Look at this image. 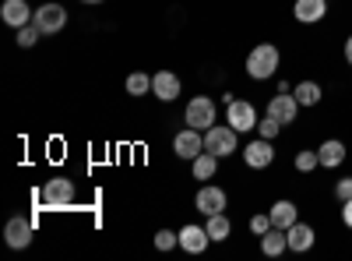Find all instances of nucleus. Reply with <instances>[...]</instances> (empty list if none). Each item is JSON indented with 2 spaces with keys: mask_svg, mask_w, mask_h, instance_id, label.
I'll list each match as a JSON object with an SVG mask.
<instances>
[{
  "mask_svg": "<svg viewBox=\"0 0 352 261\" xmlns=\"http://www.w3.org/2000/svg\"><path fill=\"white\" fill-rule=\"evenodd\" d=\"M317 159H320V166H324V169L342 166V163H345V145H342L338 138H328V141L317 149Z\"/></svg>",
  "mask_w": 352,
  "mask_h": 261,
  "instance_id": "nucleus-18",
  "label": "nucleus"
},
{
  "mask_svg": "<svg viewBox=\"0 0 352 261\" xmlns=\"http://www.w3.org/2000/svg\"><path fill=\"white\" fill-rule=\"evenodd\" d=\"M335 198H338V201H349V198H352V177H342V180L335 184Z\"/></svg>",
  "mask_w": 352,
  "mask_h": 261,
  "instance_id": "nucleus-29",
  "label": "nucleus"
},
{
  "mask_svg": "<svg viewBox=\"0 0 352 261\" xmlns=\"http://www.w3.org/2000/svg\"><path fill=\"white\" fill-rule=\"evenodd\" d=\"M184 121H187V127H194V131H208V127L215 124V99H212V96H194V99L187 103Z\"/></svg>",
  "mask_w": 352,
  "mask_h": 261,
  "instance_id": "nucleus-4",
  "label": "nucleus"
},
{
  "mask_svg": "<svg viewBox=\"0 0 352 261\" xmlns=\"http://www.w3.org/2000/svg\"><path fill=\"white\" fill-rule=\"evenodd\" d=\"M268 229H272V216H268V212H264V216H254V219H250V233H254V237H264V233H268Z\"/></svg>",
  "mask_w": 352,
  "mask_h": 261,
  "instance_id": "nucleus-27",
  "label": "nucleus"
},
{
  "mask_svg": "<svg viewBox=\"0 0 352 261\" xmlns=\"http://www.w3.org/2000/svg\"><path fill=\"white\" fill-rule=\"evenodd\" d=\"M32 233H36V226H32V219H25V216H14L4 226V240H8L11 251H25L28 244H32Z\"/></svg>",
  "mask_w": 352,
  "mask_h": 261,
  "instance_id": "nucleus-7",
  "label": "nucleus"
},
{
  "mask_svg": "<svg viewBox=\"0 0 352 261\" xmlns=\"http://www.w3.org/2000/svg\"><path fill=\"white\" fill-rule=\"evenodd\" d=\"M215 169H219V156L204 149L197 159H190V173H194V180H212L215 177Z\"/></svg>",
  "mask_w": 352,
  "mask_h": 261,
  "instance_id": "nucleus-19",
  "label": "nucleus"
},
{
  "mask_svg": "<svg viewBox=\"0 0 352 261\" xmlns=\"http://www.w3.org/2000/svg\"><path fill=\"white\" fill-rule=\"evenodd\" d=\"M194 205H197V212H201V216H219V212H226L229 198H226V191H222V187L204 184V187L197 191V198H194Z\"/></svg>",
  "mask_w": 352,
  "mask_h": 261,
  "instance_id": "nucleus-8",
  "label": "nucleus"
},
{
  "mask_svg": "<svg viewBox=\"0 0 352 261\" xmlns=\"http://www.w3.org/2000/svg\"><path fill=\"white\" fill-rule=\"evenodd\" d=\"M212 244V237H208V229H204V226H184L180 229V247L187 251V254H201L204 247H208Z\"/></svg>",
  "mask_w": 352,
  "mask_h": 261,
  "instance_id": "nucleus-15",
  "label": "nucleus"
},
{
  "mask_svg": "<svg viewBox=\"0 0 352 261\" xmlns=\"http://www.w3.org/2000/svg\"><path fill=\"white\" fill-rule=\"evenodd\" d=\"M292 14H296V21H303V25H317L328 14V0H296V4H292Z\"/></svg>",
  "mask_w": 352,
  "mask_h": 261,
  "instance_id": "nucleus-16",
  "label": "nucleus"
},
{
  "mask_svg": "<svg viewBox=\"0 0 352 261\" xmlns=\"http://www.w3.org/2000/svg\"><path fill=\"white\" fill-rule=\"evenodd\" d=\"M268 216H272V226H278V229H289L292 222L300 219V209L292 205L289 198H282V201H275V205L268 209Z\"/></svg>",
  "mask_w": 352,
  "mask_h": 261,
  "instance_id": "nucleus-17",
  "label": "nucleus"
},
{
  "mask_svg": "<svg viewBox=\"0 0 352 261\" xmlns=\"http://www.w3.org/2000/svg\"><path fill=\"white\" fill-rule=\"evenodd\" d=\"M155 247H159V251L180 247V233H173V229H159V233H155Z\"/></svg>",
  "mask_w": 352,
  "mask_h": 261,
  "instance_id": "nucleus-26",
  "label": "nucleus"
},
{
  "mask_svg": "<svg viewBox=\"0 0 352 261\" xmlns=\"http://www.w3.org/2000/svg\"><path fill=\"white\" fill-rule=\"evenodd\" d=\"M292 96H296L300 106H317L324 92H320V85H317V81H300L296 89H292Z\"/></svg>",
  "mask_w": 352,
  "mask_h": 261,
  "instance_id": "nucleus-22",
  "label": "nucleus"
},
{
  "mask_svg": "<svg viewBox=\"0 0 352 261\" xmlns=\"http://www.w3.org/2000/svg\"><path fill=\"white\" fill-rule=\"evenodd\" d=\"M342 222L352 229V198H349V201H342Z\"/></svg>",
  "mask_w": 352,
  "mask_h": 261,
  "instance_id": "nucleus-30",
  "label": "nucleus"
},
{
  "mask_svg": "<svg viewBox=\"0 0 352 261\" xmlns=\"http://www.w3.org/2000/svg\"><path fill=\"white\" fill-rule=\"evenodd\" d=\"M261 251L268 254V258H278L282 251H289V237H285V229H278V226H272L268 233L261 237Z\"/></svg>",
  "mask_w": 352,
  "mask_h": 261,
  "instance_id": "nucleus-20",
  "label": "nucleus"
},
{
  "mask_svg": "<svg viewBox=\"0 0 352 261\" xmlns=\"http://www.w3.org/2000/svg\"><path fill=\"white\" fill-rule=\"evenodd\" d=\"M81 4H102V0H81Z\"/></svg>",
  "mask_w": 352,
  "mask_h": 261,
  "instance_id": "nucleus-32",
  "label": "nucleus"
},
{
  "mask_svg": "<svg viewBox=\"0 0 352 261\" xmlns=\"http://www.w3.org/2000/svg\"><path fill=\"white\" fill-rule=\"evenodd\" d=\"M152 96L162 99V103H173L176 96H180V78H176L173 71H159V74H152Z\"/></svg>",
  "mask_w": 352,
  "mask_h": 261,
  "instance_id": "nucleus-13",
  "label": "nucleus"
},
{
  "mask_svg": "<svg viewBox=\"0 0 352 261\" xmlns=\"http://www.w3.org/2000/svg\"><path fill=\"white\" fill-rule=\"evenodd\" d=\"M236 127H229V124H212L208 131H204V149L208 152H215L219 159H226V156H232V152H240L236 149Z\"/></svg>",
  "mask_w": 352,
  "mask_h": 261,
  "instance_id": "nucleus-2",
  "label": "nucleus"
},
{
  "mask_svg": "<svg viewBox=\"0 0 352 261\" xmlns=\"http://www.w3.org/2000/svg\"><path fill=\"white\" fill-rule=\"evenodd\" d=\"M243 163H247L250 169H268V166L275 163V149H272V141H268V138L250 141L247 149H243Z\"/></svg>",
  "mask_w": 352,
  "mask_h": 261,
  "instance_id": "nucleus-10",
  "label": "nucleus"
},
{
  "mask_svg": "<svg viewBox=\"0 0 352 261\" xmlns=\"http://www.w3.org/2000/svg\"><path fill=\"white\" fill-rule=\"evenodd\" d=\"M257 131H261V138H268V141H272V138L282 131V124H278L275 117H264V121H257Z\"/></svg>",
  "mask_w": 352,
  "mask_h": 261,
  "instance_id": "nucleus-28",
  "label": "nucleus"
},
{
  "mask_svg": "<svg viewBox=\"0 0 352 261\" xmlns=\"http://www.w3.org/2000/svg\"><path fill=\"white\" fill-rule=\"evenodd\" d=\"M345 61H349V67H352V36L345 39Z\"/></svg>",
  "mask_w": 352,
  "mask_h": 261,
  "instance_id": "nucleus-31",
  "label": "nucleus"
},
{
  "mask_svg": "<svg viewBox=\"0 0 352 261\" xmlns=\"http://www.w3.org/2000/svg\"><path fill=\"white\" fill-rule=\"evenodd\" d=\"M32 8L25 4V0H4V8H0V18H4L11 28H21V25H32Z\"/></svg>",
  "mask_w": 352,
  "mask_h": 261,
  "instance_id": "nucleus-14",
  "label": "nucleus"
},
{
  "mask_svg": "<svg viewBox=\"0 0 352 261\" xmlns=\"http://www.w3.org/2000/svg\"><path fill=\"white\" fill-rule=\"evenodd\" d=\"M226 124L236 127L240 134H243V131H254V127H257V109H254V103H250V99H232V103L226 106Z\"/></svg>",
  "mask_w": 352,
  "mask_h": 261,
  "instance_id": "nucleus-5",
  "label": "nucleus"
},
{
  "mask_svg": "<svg viewBox=\"0 0 352 261\" xmlns=\"http://www.w3.org/2000/svg\"><path fill=\"white\" fill-rule=\"evenodd\" d=\"M32 25L39 28L43 36H56V32H60V28L67 25V11H64L60 4H43V8H36Z\"/></svg>",
  "mask_w": 352,
  "mask_h": 261,
  "instance_id": "nucleus-6",
  "label": "nucleus"
},
{
  "mask_svg": "<svg viewBox=\"0 0 352 261\" xmlns=\"http://www.w3.org/2000/svg\"><path fill=\"white\" fill-rule=\"evenodd\" d=\"M39 36H43V32H39L36 25H21V28H18V46H21V50L36 46V43H39Z\"/></svg>",
  "mask_w": 352,
  "mask_h": 261,
  "instance_id": "nucleus-25",
  "label": "nucleus"
},
{
  "mask_svg": "<svg viewBox=\"0 0 352 261\" xmlns=\"http://www.w3.org/2000/svg\"><path fill=\"white\" fill-rule=\"evenodd\" d=\"M278 64H282V53H278L275 43H257V46L247 53V74H250L254 81H268V78H275Z\"/></svg>",
  "mask_w": 352,
  "mask_h": 261,
  "instance_id": "nucleus-1",
  "label": "nucleus"
},
{
  "mask_svg": "<svg viewBox=\"0 0 352 261\" xmlns=\"http://www.w3.org/2000/svg\"><path fill=\"white\" fill-rule=\"evenodd\" d=\"M74 198H78V191H74V180H67V177H53L43 184V205L46 209H71Z\"/></svg>",
  "mask_w": 352,
  "mask_h": 261,
  "instance_id": "nucleus-3",
  "label": "nucleus"
},
{
  "mask_svg": "<svg viewBox=\"0 0 352 261\" xmlns=\"http://www.w3.org/2000/svg\"><path fill=\"white\" fill-rule=\"evenodd\" d=\"M296 113H300V103H296L292 92H278L268 103V117H275L278 124H292V121H296Z\"/></svg>",
  "mask_w": 352,
  "mask_h": 261,
  "instance_id": "nucleus-11",
  "label": "nucleus"
},
{
  "mask_svg": "<svg viewBox=\"0 0 352 261\" xmlns=\"http://www.w3.org/2000/svg\"><path fill=\"white\" fill-rule=\"evenodd\" d=\"M285 237H289V251H292V254H303V251H310V247H314V240H317L314 226H307V222H300V219L285 229Z\"/></svg>",
  "mask_w": 352,
  "mask_h": 261,
  "instance_id": "nucleus-12",
  "label": "nucleus"
},
{
  "mask_svg": "<svg viewBox=\"0 0 352 261\" xmlns=\"http://www.w3.org/2000/svg\"><path fill=\"white\" fill-rule=\"evenodd\" d=\"M152 92V74H144V71H134L131 78H127V96H148Z\"/></svg>",
  "mask_w": 352,
  "mask_h": 261,
  "instance_id": "nucleus-23",
  "label": "nucleus"
},
{
  "mask_svg": "<svg viewBox=\"0 0 352 261\" xmlns=\"http://www.w3.org/2000/svg\"><path fill=\"white\" fill-rule=\"evenodd\" d=\"M173 152L180 156V159H197L204 152V131H194V127L180 131V134L173 138Z\"/></svg>",
  "mask_w": 352,
  "mask_h": 261,
  "instance_id": "nucleus-9",
  "label": "nucleus"
},
{
  "mask_svg": "<svg viewBox=\"0 0 352 261\" xmlns=\"http://www.w3.org/2000/svg\"><path fill=\"white\" fill-rule=\"evenodd\" d=\"M292 163H296V169H300V173H310V169H317V166H320L317 149H303V152H296V159H292Z\"/></svg>",
  "mask_w": 352,
  "mask_h": 261,
  "instance_id": "nucleus-24",
  "label": "nucleus"
},
{
  "mask_svg": "<svg viewBox=\"0 0 352 261\" xmlns=\"http://www.w3.org/2000/svg\"><path fill=\"white\" fill-rule=\"evenodd\" d=\"M204 229H208L212 244H222V240H229V233H232V222H229V216H226V212H219V216H208Z\"/></svg>",
  "mask_w": 352,
  "mask_h": 261,
  "instance_id": "nucleus-21",
  "label": "nucleus"
}]
</instances>
